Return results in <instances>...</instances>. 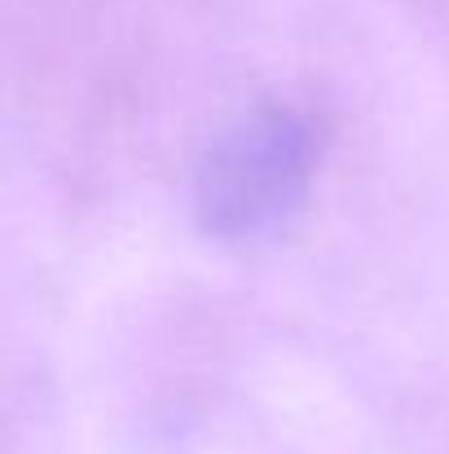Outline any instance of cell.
<instances>
[{
  "label": "cell",
  "instance_id": "6da1fadb",
  "mask_svg": "<svg viewBox=\"0 0 449 454\" xmlns=\"http://www.w3.org/2000/svg\"><path fill=\"white\" fill-rule=\"evenodd\" d=\"M326 151L321 120L291 98H265L234 115L194 163L190 212L207 239L260 243L304 207Z\"/></svg>",
  "mask_w": 449,
  "mask_h": 454
}]
</instances>
